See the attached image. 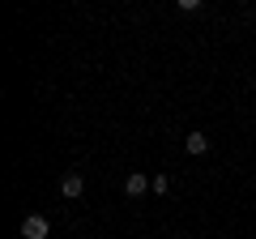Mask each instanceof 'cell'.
Segmentation results:
<instances>
[{"label":"cell","mask_w":256,"mask_h":239,"mask_svg":"<svg viewBox=\"0 0 256 239\" xmlns=\"http://www.w3.org/2000/svg\"><path fill=\"white\" fill-rule=\"evenodd\" d=\"M82 188H86V180H82L77 171H68V175L60 180V196H68V201H77V196H82Z\"/></svg>","instance_id":"obj_3"},{"label":"cell","mask_w":256,"mask_h":239,"mask_svg":"<svg viewBox=\"0 0 256 239\" xmlns=\"http://www.w3.org/2000/svg\"><path fill=\"white\" fill-rule=\"evenodd\" d=\"M150 188H154V180H146L141 171H128V180H124V192L132 196V201H137V196H146Z\"/></svg>","instance_id":"obj_2"},{"label":"cell","mask_w":256,"mask_h":239,"mask_svg":"<svg viewBox=\"0 0 256 239\" xmlns=\"http://www.w3.org/2000/svg\"><path fill=\"white\" fill-rule=\"evenodd\" d=\"M47 230H52V222L43 214H26L22 218V239H47Z\"/></svg>","instance_id":"obj_1"},{"label":"cell","mask_w":256,"mask_h":239,"mask_svg":"<svg viewBox=\"0 0 256 239\" xmlns=\"http://www.w3.org/2000/svg\"><path fill=\"white\" fill-rule=\"evenodd\" d=\"M184 150H188L192 158L205 154V150H210V137H205V132H188V137H184Z\"/></svg>","instance_id":"obj_4"}]
</instances>
